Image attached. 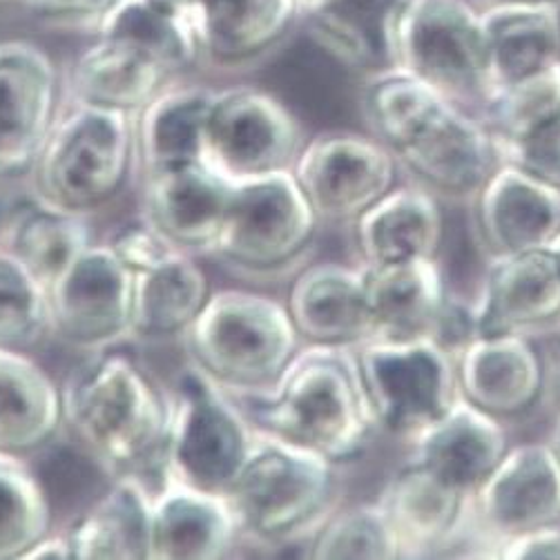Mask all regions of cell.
<instances>
[{
  "label": "cell",
  "mask_w": 560,
  "mask_h": 560,
  "mask_svg": "<svg viewBox=\"0 0 560 560\" xmlns=\"http://www.w3.org/2000/svg\"><path fill=\"white\" fill-rule=\"evenodd\" d=\"M139 182L141 219L148 226L173 248L210 259L229 221L237 182L206 161Z\"/></svg>",
  "instance_id": "ac0fdd59"
},
{
  "label": "cell",
  "mask_w": 560,
  "mask_h": 560,
  "mask_svg": "<svg viewBox=\"0 0 560 560\" xmlns=\"http://www.w3.org/2000/svg\"><path fill=\"white\" fill-rule=\"evenodd\" d=\"M469 212L482 259L545 250L560 235V188L502 161Z\"/></svg>",
  "instance_id": "ffe728a7"
},
{
  "label": "cell",
  "mask_w": 560,
  "mask_h": 560,
  "mask_svg": "<svg viewBox=\"0 0 560 560\" xmlns=\"http://www.w3.org/2000/svg\"><path fill=\"white\" fill-rule=\"evenodd\" d=\"M284 304L304 345L358 347L375 335L360 264L308 261Z\"/></svg>",
  "instance_id": "7402d4cb"
},
{
  "label": "cell",
  "mask_w": 560,
  "mask_h": 560,
  "mask_svg": "<svg viewBox=\"0 0 560 560\" xmlns=\"http://www.w3.org/2000/svg\"><path fill=\"white\" fill-rule=\"evenodd\" d=\"M152 500L143 478H112L66 529L74 560H150Z\"/></svg>",
  "instance_id": "4dcf8cb0"
},
{
  "label": "cell",
  "mask_w": 560,
  "mask_h": 560,
  "mask_svg": "<svg viewBox=\"0 0 560 560\" xmlns=\"http://www.w3.org/2000/svg\"><path fill=\"white\" fill-rule=\"evenodd\" d=\"M478 335H538L560 322V264L549 248L485 259L471 298Z\"/></svg>",
  "instance_id": "44dd1931"
},
{
  "label": "cell",
  "mask_w": 560,
  "mask_h": 560,
  "mask_svg": "<svg viewBox=\"0 0 560 560\" xmlns=\"http://www.w3.org/2000/svg\"><path fill=\"white\" fill-rule=\"evenodd\" d=\"M255 440L257 429L242 402L186 360L171 384V429L161 480L226 495Z\"/></svg>",
  "instance_id": "ba28073f"
},
{
  "label": "cell",
  "mask_w": 560,
  "mask_h": 560,
  "mask_svg": "<svg viewBox=\"0 0 560 560\" xmlns=\"http://www.w3.org/2000/svg\"><path fill=\"white\" fill-rule=\"evenodd\" d=\"M47 338V287L12 250L0 246V349L30 353Z\"/></svg>",
  "instance_id": "f35d334b"
},
{
  "label": "cell",
  "mask_w": 560,
  "mask_h": 560,
  "mask_svg": "<svg viewBox=\"0 0 560 560\" xmlns=\"http://www.w3.org/2000/svg\"><path fill=\"white\" fill-rule=\"evenodd\" d=\"M94 242L90 217L45 206L32 197L0 226V246L12 250L45 287Z\"/></svg>",
  "instance_id": "836d02e7"
},
{
  "label": "cell",
  "mask_w": 560,
  "mask_h": 560,
  "mask_svg": "<svg viewBox=\"0 0 560 560\" xmlns=\"http://www.w3.org/2000/svg\"><path fill=\"white\" fill-rule=\"evenodd\" d=\"M322 226L293 171L237 182L210 259L248 282H284L313 261Z\"/></svg>",
  "instance_id": "8992f818"
},
{
  "label": "cell",
  "mask_w": 560,
  "mask_h": 560,
  "mask_svg": "<svg viewBox=\"0 0 560 560\" xmlns=\"http://www.w3.org/2000/svg\"><path fill=\"white\" fill-rule=\"evenodd\" d=\"M342 465L257 429L253 452L226 493L242 545L306 549L345 502Z\"/></svg>",
  "instance_id": "3957f363"
},
{
  "label": "cell",
  "mask_w": 560,
  "mask_h": 560,
  "mask_svg": "<svg viewBox=\"0 0 560 560\" xmlns=\"http://www.w3.org/2000/svg\"><path fill=\"white\" fill-rule=\"evenodd\" d=\"M293 175L324 226L347 229L402 182L396 154L355 130L313 135Z\"/></svg>",
  "instance_id": "4fadbf2b"
},
{
  "label": "cell",
  "mask_w": 560,
  "mask_h": 560,
  "mask_svg": "<svg viewBox=\"0 0 560 560\" xmlns=\"http://www.w3.org/2000/svg\"><path fill=\"white\" fill-rule=\"evenodd\" d=\"M362 270L375 326L373 338H435L454 298L442 259L362 266Z\"/></svg>",
  "instance_id": "83f0119b"
},
{
  "label": "cell",
  "mask_w": 560,
  "mask_h": 560,
  "mask_svg": "<svg viewBox=\"0 0 560 560\" xmlns=\"http://www.w3.org/2000/svg\"><path fill=\"white\" fill-rule=\"evenodd\" d=\"M63 429V386L30 353L0 349V452L30 460Z\"/></svg>",
  "instance_id": "f546056e"
},
{
  "label": "cell",
  "mask_w": 560,
  "mask_h": 560,
  "mask_svg": "<svg viewBox=\"0 0 560 560\" xmlns=\"http://www.w3.org/2000/svg\"><path fill=\"white\" fill-rule=\"evenodd\" d=\"M402 0H330L308 12L313 38L347 68L364 74L388 66V34Z\"/></svg>",
  "instance_id": "e575fe53"
},
{
  "label": "cell",
  "mask_w": 560,
  "mask_h": 560,
  "mask_svg": "<svg viewBox=\"0 0 560 560\" xmlns=\"http://www.w3.org/2000/svg\"><path fill=\"white\" fill-rule=\"evenodd\" d=\"M94 34L132 43L179 79L190 68H199V45L188 16L148 0H121Z\"/></svg>",
  "instance_id": "d590c367"
},
{
  "label": "cell",
  "mask_w": 560,
  "mask_h": 560,
  "mask_svg": "<svg viewBox=\"0 0 560 560\" xmlns=\"http://www.w3.org/2000/svg\"><path fill=\"white\" fill-rule=\"evenodd\" d=\"M107 242L135 277L132 342H182L214 291L199 257L163 242L143 219Z\"/></svg>",
  "instance_id": "7c38bea8"
},
{
  "label": "cell",
  "mask_w": 560,
  "mask_h": 560,
  "mask_svg": "<svg viewBox=\"0 0 560 560\" xmlns=\"http://www.w3.org/2000/svg\"><path fill=\"white\" fill-rule=\"evenodd\" d=\"M295 3H298L300 12H302V16H304V14H308V12H315V10L324 8V5H328L330 0H295Z\"/></svg>",
  "instance_id": "681fc988"
},
{
  "label": "cell",
  "mask_w": 560,
  "mask_h": 560,
  "mask_svg": "<svg viewBox=\"0 0 560 560\" xmlns=\"http://www.w3.org/2000/svg\"><path fill=\"white\" fill-rule=\"evenodd\" d=\"M349 231L355 264L364 268L442 259L446 206L429 190L402 179Z\"/></svg>",
  "instance_id": "cb8c5ba5"
},
{
  "label": "cell",
  "mask_w": 560,
  "mask_h": 560,
  "mask_svg": "<svg viewBox=\"0 0 560 560\" xmlns=\"http://www.w3.org/2000/svg\"><path fill=\"white\" fill-rule=\"evenodd\" d=\"M182 345L237 400L264 396L304 347L287 304L246 289L212 291Z\"/></svg>",
  "instance_id": "5b68a950"
},
{
  "label": "cell",
  "mask_w": 560,
  "mask_h": 560,
  "mask_svg": "<svg viewBox=\"0 0 560 560\" xmlns=\"http://www.w3.org/2000/svg\"><path fill=\"white\" fill-rule=\"evenodd\" d=\"M388 66L482 115L493 94L482 10L469 0H402L388 34Z\"/></svg>",
  "instance_id": "52a82bcc"
},
{
  "label": "cell",
  "mask_w": 560,
  "mask_h": 560,
  "mask_svg": "<svg viewBox=\"0 0 560 560\" xmlns=\"http://www.w3.org/2000/svg\"><path fill=\"white\" fill-rule=\"evenodd\" d=\"M480 8L489 5H508V3H534V5H560V0H478Z\"/></svg>",
  "instance_id": "bcb514c9"
},
{
  "label": "cell",
  "mask_w": 560,
  "mask_h": 560,
  "mask_svg": "<svg viewBox=\"0 0 560 560\" xmlns=\"http://www.w3.org/2000/svg\"><path fill=\"white\" fill-rule=\"evenodd\" d=\"M495 558L500 560H560V523L538 527L523 536L502 542Z\"/></svg>",
  "instance_id": "7bdbcfd3"
},
{
  "label": "cell",
  "mask_w": 560,
  "mask_h": 560,
  "mask_svg": "<svg viewBox=\"0 0 560 560\" xmlns=\"http://www.w3.org/2000/svg\"><path fill=\"white\" fill-rule=\"evenodd\" d=\"M63 101L66 83L40 45L0 40V184L27 182Z\"/></svg>",
  "instance_id": "9a60e30c"
},
{
  "label": "cell",
  "mask_w": 560,
  "mask_h": 560,
  "mask_svg": "<svg viewBox=\"0 0 560 560\" xmlns=\"http://www.w3.org/2000/svg\"><path fill=\"white\" fill-rule=\"evenodd\" d=\"M25 560H74L68 534L66 532L47 534L43 540H38L30 549Z\"/></svg>",
  "instance_id": "f6af8a7d"
},
{
  "label": "cell",
  "mask_w": 560,
  "mask_h": 560,
  "mask_svg": "<svg viewBox=\"0 0 560 560\" xmlns=\"http://www.w3.org/2000/svg\"><path fill=\"white\" fill-rule=\"evenodd\" d=\"M308 132L275 94L253 88H219L206 126L203 161L231 182L293 171Z\"/></svg>",
  "instance_id": "30bf717a"
},
{
  "label": "cell",
  "mask_w": 560,
  "mask_h": 560,
  "mask_svg": "<svg viewBox=\"0 0 560 560\" xmlns=\"http://www.w3.org/2000/svg\"><path fill=\"white\" fill-rule=\"evenodd\" d=\"M545 438L553 444V450H556L558 456H560V413L551 416V422H549V429H547V435H545Z\"/></svg>",
  "instance_id": "7dc6e473"
},
{
  "label": "cell",
  "mask_w": 560,
  "mask_h": 560,
  "mask_svg": "<svg viewBox=\"0 0 560 560\" xmlns=\"http://www.w3.org/2000/svg\"><path fill=\"white\" fill-rule=\"evenodd\" d=\"M460 396L478 409L516 424L545 409V355L536 335H478L456 353Z\"/></svg>",
  "instance_id": "e0dca14e"
},
{
  "label": "cell",
  "mask_w": 560,
  "mask_h": 560,
  "mask_svg": "<svg viewBox=\"0 0 560 560\" xmlns=\"http://www.w3.org/2000/svg\"><path fill=\"white\" fill-rule=\"evenodd\" d=\"M240 402L255 429L342 467L380 438L355 347L304 345L270 390Z\"/></svg>",
  "instance_id": "7a4b0ae2"
},
{
  "label": "cell",
  "mask_w": 560,
  "mask_h": 560,
  "mask_svg": "<svg viewBox=\"0 0 560 560\" xmlns=\"http://www.w3.org/2000/svg\"><path fill=\"white\" fill-rule=\"evenodd\" d=\"M219 88L173 81L135 115L137 179L203 161L206 126Z\"/></svg>",
  "instance_id": "4316f807"
},
{
  "label": "cell",
  "mask_w": 560,
  "mask_h": 560,
  "mask_svg": "<svg viewBox=\"0 0 560 560\" xmlns=\"http://www.w3.org/2000/svg\"><path fill=\"white\" fill-rule=\"evenodd\" d=\"M469 498L427 467L405 458L377 493L405 558H446L458 538Z\"/></svg>",
  "instance_id": "d4e9b609"
},
{
  "label": "cell",
  "mask_w": 560,
  "mask_h": 560,
  "mask_svg": "<svg viewBox=\"0 0 560 560\" xmlns=\"http://www.w3.org/2000/svg\"><path fill=\"white\" fill-rule=\"evenodd\" d=\"M63 420L88 458L112 480L163 467L171 386L121 351L85 355L63 384Z\"/></svg>",
  "instance_id": "6da1fadb"
},
{
  "label": "cell",
  "mask_w": 560,
  "mask_h": 560,
  "mask_svg": "<svg viewBox=\"0 0 560 560\" xmlns=\"http://www.w3.org/2000/svg\"><path fill=\"white\" fill-rule=\"evenodd\" d=\"M186 16L199 45V68L219 74L259 68L302 21L295 0H190Z\"/></svg>",
  "instance_id": "d6986e66"
},
{
  "label": "cell",
  "mask_w": 560,
  "mask_h": 560,
  "mask_svg": "<svg viewBox=\"0 0 560 560\" xmlns=\"http://www.w3.org/2000/svg\"><path fill=\"white\" fill-rule=\"evenodd\" d=\"M560 115V63L500 88L482 109L498 143L516 141Z\"/></svg>",
  "instance_id": "ab89813d"
},
{
  "label": "cell",
  "mask_w": 560,
  "mask_h": 560,
  "mask_svg": "<svg viewBox=\"0 0 560 560\" xmlns=\"http://www.w3.org/2000/svg\"><path fill=\"white\" fill-rule=\"evenodd\" d=\"M137 175L135 115L66 101L25 184L32 199L92 219Z\"/></svg>",
  "instance_id": "277c9868"
},
{
  "label": "cell",
  "mask_w": 560,
  "mask_h": 560,
  "mask_svg": "<svg viewBox=\"0 0 560 560\" xmlns=\"http://www.w3.org/2000/svg\"><path fill=\"white\" fill-rule=\"evenodd\" d=\"M545 355V413L551 418L560 413V322L538 335Z\"/></svg>",
  "instance_id": "ee69618b"
},
{
  "label": "cell",
  "mask_w": 560,
  "mask_h": 560,
  "mask_svg": "<svg viewBox=\"0 0 560 560\" xmlns=\"http://www.w3.org/2000/svg\"><path fill=\"white\" fill-rule=\"evenodd\" d=\"M177 79L132 43L96 36V43L77 56L66 77V101L137 115Z\"/></svg>",
  "instance_id": "f1b7e54d"
},
{
  "label": "cell",
  "mask_w": 560,
  "mask_h": 560,
  "mask_svg": "<svg viewBox=\"0 0 560 560\" xmlns=\"http://www.w3.org/2000/svg\"><path fill=\"white\" fill-rule=\"evenodd\" d=\"M313 560H405L380 500L342 502L306 549Z\"/></svg>",
  "instance_id": "74e56055"
},
{
  "label": "cell",
  "mask_w": 560,
  "mask_h": 560,
  "mask_svg": "<svg viewBox=\"0 0 560 560\" xmlns=\"http://www.w3.org/2000/svg\"><path fill=\"white\" fill-rule=\"evenodd\" d=\"M549 250L553 253V257H556V259H558V264H560V235H558V240L549 246Z\"/></svg>",
  "instance_id": "816d5d0a"
},
{
  "label": "cell",
  "mask_w": 560,
  "mask_h": 560,
  "mask_svg": "<svg viewBox=\"0 0 560 560\" xmlns=\"http://www.w3.org/2000/svg\"><path fill=\"white\" fill-rule=\"evenodd\" d=\"M485 558L502 542L560 523V456L547 438L514 442L469 498Z\"/></svg>",
  "instance_id": "5bb4252c"
},
{
  "label": "cell",
  "mask_w": 560,
  "mask_h": 560,
  "mask_svg": "<svg viewBox=\"0 0 560 560\" xmlns=\"http://www.w3.org/2000/svg\"><path fill=\"white\" fill-rule=\"evenodd\" d=\"M10 5H27V0H0V8H10Z\"/></svg>",
  "instance_id": "f907efd6"
},
{
  "label": "cell",
  "mask_w": 560,
  "mask_h": 560,
  "mask_svg": "<svg viewBox=\"0 0 560 560\" xmlns=\"http://www.w3.org/2000/svg\"><path fill=\"white\" fill-rule=\"evenodd\" d=\"M502 161L560 188V115L523 139L498 143Z\"/></svg>",
  "instance_id": "60d3db41"
},
{
  "label": "cell",
  "mask_w": 560,
  "mask_h": 560,
  "mask_svg": "<svg viewBox=\"0 0 560 560\" xmlns=\"http://www.w3.org/2000/svg\"><path fill=\"white\" fill-rule=\"evenodd\" d=\"M49 330L61 347L94 355L132 342L135 277L112 244L94 242L47 287Z\"/></svg>",
  "instance_id": "8fae6325"
},
{
  "label": "cell",
  "mask_w": 560,
  "mask_h": 560,
  "mask_svg": "<svg viewBox=\"0 0 560 560\" xmlns=\"http://www.w3.org/2000/svg\"><path fill=\"white\" fill-rule=\"evenodd\" d=\"M446 103L454 101L398 66H384L366 72L358 92L360 117L366 132L394 154L402 150Z\"/></svg>",
  "instance_id": "d6a6232c"
},
{
  "label": "cell",
  "mask_w": 560,
  "mask_h": 560,
  "mask_svg": "<svg viewBox=\"0 0 560 560\" xmlns=\"http://www.w3.org/2000/svg\"><path fill=\"white\" fill-rule=\"evenodd\" d=\"M51 532V502L30 460L0 452V560H25Z\"/></svg>",
  "instance_id": "8d00e7d4"
},
{
  "label": "cell",
  "mask_w": 560,
  "mask_h": 560,
  "mask_svg": "<svg viewBox=\"0 0 560 560\" xmlns=\"http://www.w3.org/2000/svg\"><path fill=\"white\" fill-rule=\"evenodd\" d=\"M226 495L163 478L152 500L150 560H221L242 549Z\"/></svg>",
  "instance_id": "484cf974"
},
{
  "label": "cell",
  "mask_w": 560,
  "mask_h": 560,
  "mask_svg": "<svg viewBox=\"0 0 560 560\" xmlns=\"http://www.w3.org/2000/svg\"><path fill=\"white\" fill-rule=\"evenodd\" d=\"M355 358L380 438L402 450L460 398L456 353L435 338H373Z\"/></svg>",
  "instance_id": "9c48e42d"
},
{
  "label": "cell",
  "mask_w": 560,
  "mask_h": 560,
  "mask_svg": "<svg viewBox=\"0 0 560 560\" xmlns=\"http://www.w3.org/2000/svg\"><path fill=\"white\" fill-rule=\"evenodd\" d=\"M148 3H154L159 8H165L171 12H179V14H186L190 0H148Z\"/></svg>",
  "instance_id": "c3c4849f"
},
{
  "label": "cell",
  "mask_w": 560,
  "mask_h": 560,
  "mask_svg": "<svg viewBox=\"0 0 560 560\" xmlns=\"http://www.w3.org/2000/svg\"><path fill=\"white\" fill-rule=\"evenodd\" d=\"M119 3L121 0H27V8L51 25L96 32Z\"/></svg>",
  "instance_id": "b9f144b4"
},
{
  "label": "cell",
  "mask_w": 560,
  "mask_h": 560,
  "mask_svg": "<svg viewBox=\"0 0 560 560\" xmlns=\"http://www.w3.org/2000/svg\"><path fill=\"white\" fill-rule=\"evenodd\" d=\"M480 10L493 92L560 63V5L508 3Z\"/></svg>",
  "instance_id": "1f68e13d"
},
{
  "label": "cell",
  "mask_w": 560,
  "mask_h": 560,
  "mask_svg": "<svg viewBox=\"0 0 560 560\" xmlns=\"http://www.w3.org/2000/svg\"><path fill=\"white\" fill-rule=\"evenodd\" d=\"M396 159L405 182L429 190L444 206L465 208L502 163L482 117L456 103H446Z\"/></svg>",
  "instance_id": "2e32d148"
},
{
  "label": "cell",
  "mask_w": 560,
  "mask_h": 560,
  "mask_svg": "<svg viewBox=\"0 0 560 560\" xmlns=\"http://www.w3.org/2000/svg\"><path fill=\"white\" fill-rule=\"evenodd\" d=\"M512 444L510 424L460 396L450 411L405 446V458L427 467L460 493L471 495Z\"/></svg>",
  "instance_id": "603a6c76"
}]
</instances>
